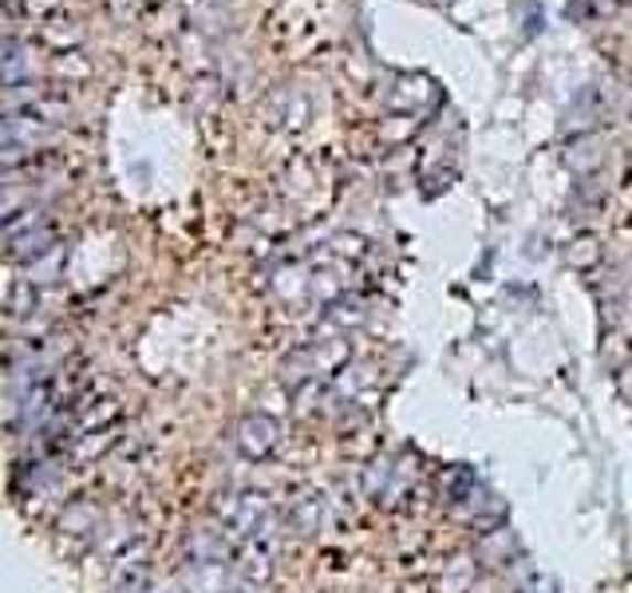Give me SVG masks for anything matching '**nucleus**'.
<instances>
[{"instance_id":"1","label":"nucleus","mask_w":632,"mask_h":593,"mask_svg":"<svg viewBox=\"0 0 632 593\" xmlns=\"http://www.w3.org/2000/svg\"><path fill=\"white\" fill-rule=\"evenodd\" d=\"M237 447H242V455H249V459H265V455L277 447V424L269 415H246V420L237 424Z\"/></svg>"}]
</instances>
